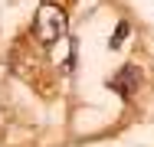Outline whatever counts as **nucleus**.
Wrapping results in <instances>:
<instances>
[{
    "mask_svg": "<svg viewBox=\"0 0 154 147\" xmlns=\"http://www.w3.org/2000/svg\"><path fill=\"white\" fill-rule=\"evenodd\" d=\"M69 33V16L59 3L53 0H43L36 7V20H33V36L43 43V46H56L59 39H66Z\"/></svg>",
    "mask_w": 154,
    "mask_h": 147,
    "instance_id": "nucleus-1",
    "label": "nucleus"
},
{
    "mask_svg": "<svg viewBox=\"0 0 154 147\" xmlns=\"http://www.w3.org/2000/svg\"><path fill=\"white\" fill-rule=\"evenodd\" d=\"M138 85H141V69H138V65H122V69L108 79V88H112L118 98H125V101L138 92Z\"/></svg>",
    "mask_w": 154,
    "mask_h": 147,
    "instance_id": "nucleus-2",
    "label": "nucleus"
},
{
    "mask_svg": "<svg viewBox=\"0 0 154 147\" xmlns=\"http://www.w3.org/2000/svg\"><path fill=\"white\" fill-rule=\"evenodd\" d=\"M125 33H128V26H125V23H122V26H118V36L112 39V46H118V43H122V39H125Z\"/></svg>",
    "mask_w": 154,
    "mask_h": 147,
    "instance_id": "nucleus-3",
    "label": "nucleus"
}]
</instances>
